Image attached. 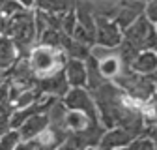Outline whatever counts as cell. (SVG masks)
Returning a JSON list of instances; mask_svg holds the SVG:
<instances>
[{
	"label": "cell",
	"mask_w": 157,
	"mask_h": 150,
	"mask_svg": "<svg viewBox=\"0 0 157 150\" xmlns=\"http://www.w3.org/2000/svg\"><path fill=\"white\" fill-rule=\"evenodd\" d=\"M90 124H95L86 112L82 111H67L66 116V128L69 133H78V131H84Z\"/></svg>",
	"instance_id": "7c38bea8"
},
{
	"label": "cell",
	"mask_w": 157,
	"mask_h": 150,
	"mask_svg": "<svg viewBox=\"0 0 157 150\" xmlns=\"http://www.w3.org/2000/svg\"><path fill=\"white\" fill-rule=\"evenodd\" d=\"M56 150H82V148H81V144L77 143L75 135H73V133H69V135H67V139H66L60 146H58Z\"/></svg>",
	"instance_id": "ac0fdd59"
},
{
	"label": "cell",
	"mask_w": 157,
	"mask_h": 150,
	"mask_svg": "<svg viewBox=\"0 0 157 150\" xmlns=\"http://www.w3.org/2000/svg\"><path fill=\"white\" fill-rule=\"evenodd\" d=\"M62 101L69 111H82L94 122H99V111H97L95 100L88 88H69Z\"/></svg>",
	"instance_id": "277c9868"
},
{
	"label": "cell",
	"mask_w": 157,
	"mask_h": 150,
	"mask_svg": "<svg viewBox=\"0 0 157 150\" xmlns=\"http://www.w3.org/2000/svg\"><path fill=\"white\" fill-rule=\"evenodd\" d=\"M69 83H67V77H66V73L64 69L60 73H56V75H51V77L47 79H37V90L43 94V96H49V98H64L66 94L69 92Z\"/></svg>",
	"instance_id": "8992f818"
},
{
	"label": "cell",
	"mask_w": 157,
	"mask_h": 150,
	"mask_svg": "<svg viewBox=\"0 0 157 150\" xmlns=\"http://www.w3.org/2000/svg\"><path fill=\"white\" fill-rule=\"evenodd\" d=\"M146 15H148V19H150L153 25H157V0H150V2H148Z\"/></svg>",
	"instance_id": "d6986e66"
},
{
	"label": "cell",
	"mask_w": 157,
	"mask_h": 150,
	"mask_svg": "<svg viewBox=\"0 0 157 150\" xmlns=\"http://www.w3.org/2000/svg\"><path fill=\"white\" fill-rule=\"evenodd\" d=\"M47 128H49V116H47V112H41V115L28 118L17 131L21 135V141H32V139H37Z\"/></svg>",
	"instance_id": "30bf717a"
},
{
	"label": "cell",
	"mask_w": 157,
	"mask_h": 150,
	"mask_svg": "<svg viewBox=\"0 0 157 150\" xmlns=\"http://www.w3.org/2000/svg\"><path fill=\"white\" fill-rule=\"evenodd\" d=\"M139 2H142V4H146V6H148V2H150V0H139Z\"/></svg>",
	"instance_id": "44dd1931"
},
{
	"label": "cell",
	"mask_w": 157,
	"mask_h": 150,
	"mask_svg": "<svg viewBox=\"0 0 157 150\" xmlns=\"http://www.w3.org/2000/svg\"><path fill=\"white\" fill-rule=\"evenodd\" d=\"M155 30H157V25H155Z\"/></svg>",
	"instance_id": "603a6c76"
},
{
	"label": "cell",
	"mask_w": 157,
	"mask_h": 150,
	"mask_svg": "<svg viewBox=\"0 0 157 150\" xmlns=\"http://www.w3.org/2000/svg\"><path fill=\"white\" fill-rule=\"evenodd\" d=\"M21 143V135L17 129H10L8 133L0 137V150H15L17 144Z\"/></svg>",
	"instance_id": "2e32d148"
},
{
	"label": "cell",
	"mask_w": 157,
	"mask_h": 150,
	"mask_svg": "<svg viewBox=\"0 0 157 150\" xmlns=\"http://www.w3.org/2000/svg\"><path fill=\"white\" fill-rule=\"evenodd\" d=\"M136 137L133 133H129L127 129L124 128H112V129H107L105 135L99 143V148H105V150H120V148H127Z\"/></svg>",
	"instance_id": "52a82bcc"
},
{
	"label": "cell",
	"mask_w": 157,
	"mask_h": 150,
	"mask_svg": "<svg viewBox=\"0 0 157 150\" xmlns=\"http://www.w3.org/2000/svg\"><path fill=\"white\" fill-rule=\"evenodd\" d=\"M21 58V51L11 38L0 36V73L10 71Z\"/></svg>",
	"instance_id": "9c48e42d"
},
{
	"label": "cell",
	"mask_w": 157,
	"mask_h": 150,
	"mask_svg": "<svg viewBox=\"0 0 157 150\" xmlns=\"http://www.w3.org/2000/svg\"><path fill=\"white\" fill-rule=\"evenodd\" d=\"M0 36L11 38L21 51V54H25V51L34 41H37L36 11L23 10L11 17H0Z\"/></svg>",
	"instance_id": "6da1fadb"
},
{
	"label": "cell",
	"mask_w": 157,
	"mask_h": 150,
	"mask_svg": "<svg viewBox=\"0 0 157 150\" xmlns=\"http://www.w3.org/2000/svg\"><path fill=\"white\" fill-rule=\"evenodd\" d=\"M131 69L140 75H153L157 71V53L155 51H140L139 56L131 64Z\"/></svg>",
	"instance_id": "8fae6325"
},
{
	"label": "cell",
	"mask_w": 157,
	"mask_h": 150,
	"mask_svg": "<svg viewBox=\"0 0 157 150\" xmlns=\"http://www.w3.org/2000/svg\"><path fill=\"white\" fill-rule=\"evenodd\" d=\"M6 2H8V0H0V13H2V8L6 6Z\"/></svg>",
	"instance_id": "ffe728a7"
},
{
	"label": "cell",
	"mask_w": 157,
	"mask_h": 150,
	"mask_svg": "<svg viewBox=\"0 0 157 150\" xmlns=\"http://www.w3.org/2000/svg\"><path fill=\"white\" fill-rule=\"evenodd\" d=\"M77 21H78L81 26H84L92 36H95V19H94V15L84 6H81V8L77 10Z\"/></svg>",
	"instance_id": "9a60e30c"
},
{
	"label": "cell",
	"mask_w": 157,
	"mask_h": 150,
	"mask_svg": "<svg viewBox=\"0 0 157 150\" xmlns=\"http://www.w3.org/2000/svg\"><path fill=\"white\" fill-rule=\"evenodd\" d=\"M37 10L51 13H66L69 11V0H36Z\"/></svg>",
	"instance_id": "5bb4252c"
},
{
	"label": "cell",
	"mask_w": 157,
	"mask_h": 150,
	"mask_svg": "<svg viewBox=\"0 0 157 150\" xmlns=\"http://www.w3.org/2000/svg\"><path fill=\"white\" fill-rule=\"evenodd\" d=\"M11 115H13V107L0 105V137L11 129Z\"/></svg>",
	"instance_id": "e0dca14e"
},
{
	"label": "cell",
	"mask_w": 157,
	"mask_h": 150,
	"mask_svg": "<svg viewBox=\"0 0 157 150\" xmlns=\"http://www.w3.org/2000/svg\"><path fill=\"white\" fill-rule=\"evenodd\" d=\"M66 53L62 49H52V47H45V45H37L36 49L30 51L28 54V62L32 68V73L37 79H47L51 75L60 73L66 66Z\"/></svg>",
	"instance_id": "7a4b0ae2"
},
{
	"label": "cell",
	"mask_w": 157,
	"mask_h": 150,
	"mask_svg": "<svg viewBox=\"0 0 157 150\" xmlns=\"http://www.w3.org/2000/svg\"><path fill=\"white\" fill-rule=\"evenodd\" d=\"M124 40L133 43L139 51H157V30L146 11L127 30H124Z\"/></svg>",
	"instance_id": "3957f363"
},
{
	"label": "cell",
	"mask_w": 157,
	"mask_h": 150,
	"mask_svg": "<svg viewBox=\"0 0 157 150\" xmlns=\"http://www.w3.org/2000/svg\"><path fill=\"white\" fill-rule=\"evenodd\" d=\"M64 73L67 77V83L71 88H86L88 86V69H86V62L82 60H73L67 58Z\"/></svg>",
	"instance_id": "ba28073f"
},
{
	"label": "cell",
	"mask_w": 157,
	"mask_h": 150,
	"mask_svg": "<svg viewBox=\"0 0 157 150\" xmlns=\"http://www.w3.org/2000/svg\"><path fill=\"white\" fill-rule=\"evenodd\" d=\"M124 68L125 66H124V62L120 60L118 54H114V56H110V58L99 62V69H101V75L105 79H118L122 75Z\"/></svg>",
	"instance_id": "4fadbf2b"
},
{
	"label": "cell",
	"mask_w": 157,
	"mask_h": 150,
	"mask_svg": "<svg viewBox=\"0 0 157 150\" xmlns=\"http://www.w3.org/2000/svg\"><path fill=\"white\" fill-rule=\"evenodd\" d=\"M95 150H105V148H95Z\"/></svg>",
	"instance_id": "7402d4cb"
},
{
	"label": "cell",
	"mask_w": 157,
	"mask_h": 150,
	"mask_svg": "<svg viewBox=\"0 0 157 150\" xmlns=\"http://www.w3.org/2000/svg\"><path fill=\"white\" fill-rule=\"evenodd\" d=\"M124 41V32L114 21L107 17H95V43L118 49Z\"/></svg>",
	"instance_id": "5b68a950"
}]
</instances>
